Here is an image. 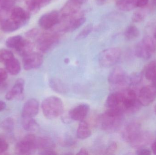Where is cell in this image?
<instances>
[{"label": "cell", "instance_id": "obj_1", "mask_svg": "<svg viewBox=\"0 0 156 155\" xmlns=\"http://www.w3.org/2000/svg\"><path fill=\"white\" fill-rule=\"evenodd\" d=\"M124 114L119 108H108L98 117V125L102 130L106 132H115L121 126Z\"/></svg>", "mask_w": 156, "mask_h": 155}, {"label": "cell", "instance_id": "obj_2", "mask_svg": "<svg viewBox=\"0 0 156 155\" xmlns=\"http://www.w3.org/2000/svg\"><path fill=\"white\" fill-rule=\"evenodd\" d=\"M118 91L121 102L120 108L124 113H134L139 110L142 105L136 93L133 89L124 88Z\"/></svg>", "mask_w": 156, "mask_h": 155}, {"label": "cell", "instance_id": "obj_3", "mask_svg": "<svg viewBox=\"0 0 156 155\" xmlns=\"http://www.w3.org/2000/svg\"><path fill=\"white\" fill-rule=\"evenodd\" d=\"M43 114L48 119H55L63 114L64 106L61 99L50 96L45 99L42 104Z\"/></svg>", "mask_w": 156, "mask_h": 155}, {"label": "cell", "instance_id": "obj_4", "mask_svg": "<svg viewBox=\"0 0 156 155\" xmlns=\"http://www.w3.org/2000/svg\"><path fill=\"white\" fill-rule=\"evenodd\" d=\"M59 35L55 32H41L36 39L37 47L42 53H47L58 43Z\"/></svg>", "mask_w": 156, "mask_h": 155}, {"label": "cell", "instance_id": "obj_5", "mask_svg": "<svg viewBox=\"0 0 156 155\" xmlns=\"http://www.w3.org/2000/svg\"><path fill=\"white\" fill-rule=\"evenodd\" d=\"M37 149V137L30 134L20 140L15 147L16 154L30 155L34 153Z\"/></svg>", "mask_w": 156, "mask_h": 155}, {"label": "cell", "instance_id": "obj_6", "mask_svg": "<svg viewBox=\"0 0 156 155\" xmlns=\"http://www.w3.org/2000/svg\"><path fill=\"white\" fill-rule=\"evenodd\" d=\"M121 49L117 47L108 48L99 55V62L104 67H109L114 65L119 61L121 56Z\"/></svg>", "mask_w": 156, "mask_h": 155}, {"label": "cell", "instance_id": "obj_7", "mask_svg": "<svg viewBox=\"0 0 156 155\" xmlns=\"http://www.w3.org/2000/svg\"><path fill=\"white\" fill-rule=\"evenodd\" d=\"M85 20L86 18L81 12L73 16L61 18L59 24L61 25L60 31L66 32H73L83 25Z\"/></svg>", "mask_w": 156, "mask_h": 155}, {"label": "cell", "instance_id": "obj_8", "mask_svg": "<svg viewBox=\"0 0 156 155\" xmlns=\"http://www.w3.org/2000/svg\"><path fill=\"white\" fill-rule=\"evenodd\" d=\"M108 81L113 88H122L129 85V76L122 67H116L110 72Z\"/></svg>", "mask_w": 156, "mask_h": 155}, {"label": "cell", "instance_id": "obj_9", "mask_svg": "<svg viewBox=\"0 0 156 155\" xmlns=\"http://www.w3.org/2000/svg\"><path fill=\"white\" fill-rule=\"evenodd\" d=\"M61 20L60 12L53 11L43 15L38 20V24L42 29L50 30L59 24Z\"/></svg>", "mask_w": 156, "mask_h": 155}, {"label": "cell", "instance_id": "obj_10", "mask_svg": "<svg viewBox=\"0 0 156 155\" xmlns=\"http://www.w3.org/2000/svg\"><path fill=\"white\" fill-rule=\"evenodd\" d=\"M23 57V66L27 71L39 68L44 61L42 55L36 52H32Z\"/></svg>", "mask_w": 156, "mask_h": 155}, {"label": "cell", "instance_id": "obj_11", "mask_svg": "<svg viewBox=\"0 0 156 155\" xmlns=\"http://www.w3.org/2000/svg\"><path fill=\"white\" fill-rule=\"evenodd\" d=\"M138 99L141 105L148 106L156 99V86L152 84L144 86L138 94Z\"/></svg>", "mask_w": 156, "mask_h": 155}, {"label": "cell", "instance_id": "obj_12", "mask_svg": "<svg viewBox=\"0 0 156 155\" xmlns=\"http://www.w3.org/2000/svg\"><path fill=\"white\" fill-rule=\"evenodd\" d=\"M153 139L151 133L141 130L129 143L133 148L139 149L150 144Z\"/></svg>", "mask_w": 156, "mask_h": 155}, {"label": "cell", "instance_id": "obj_13", "mask_svg": "<svg viewBox=\"0 0 156 155\" xmlns=\"http://www.w3.org/2000/svg\"><path fill=\"white\" fill-rule=\"evenodd\" d=\"M11 18L14 20L19 25L24 26L29 22L30 18V13L26 11L22 7H15L11 11Z\"/></svg>", "mask_w": 156, "mask_h": 155}, {"label": "cell", "instance_id": "obj_14", "mask_svg": "<svg viewBox=\"0 0 156 155\" xmlns=\"http://www.w3.org/2000/svg\"><path fill=\"white\" fill-rule=\"evenodd\" d=\"M90 111V106L87 104H81L70 110L69 116L70 119L74 121H83L87 116Z\"/></svg>", "mask_w": 156, "mask_h": 155}, {"label": "cell", "instance_id": "obj_15", "mask_svg": "<svg viewBox=\"0 0 156 155\" xmlns=\"http://www.w3.org/2000/svg\"><path fill=\"white\" fill-rule=\"evenodd\" d=\"M39 111V103L35 99L28 100L24 105L22 110V117L34 118Z\"/></svg>", "mask_w": 156, "mask_h": 155}, {"label": "cell", "instance_id": "obj_16", "mask_svg": "<svg viewBox=\"0 0 156 155\" xmlns=\"http://www.w3.org/2000/svg\"><path fill=\"white\" fill-rule=\"evenodd\" d=\"M81 6V5L77 3L72 0H69L60 11L61 18L73 16L79 13Z\"/></svg>", "mask_w": 156, "mask_h": 155}, {"label": "cell", "instance_id": "obj_17", "mask_svg": "<svg viewBox=\"0 0 156 155\" xmlns=\"http://www.w3.org/2000/svg\"><path fill=\"white\" fill-rule=\"evenodd\" d=\"M24 85V81L23 79L19 78L17 80L12 89L6 93L5 99L12 100L20 97L23 92Z\"/></svg>", "mask_w": 156, "mask_h": 155}, {"label": "cell", "instance_id": "obj_18", "mask_svg": "<svg viewBox=\"0 0 156 155\" xmlns=\"http://www.w3.org/2000/svg\"><path fill=\"white\" fill-rule=\"evenodd\" d=\"M141 130V126L139 124L136 123H131L125 128L123 133V137L129 143Z\"/></svg>", "mask_w": 156, "mask_h": 155}, {"label": "cell", "instance_id": "obj_19", "mask_svg": "<svg viewBox=\"0 0 156 155\" xmlns=\"http://www.w3.org/2000/svg\"><path fill=\"white\" fill-rule=\"evenodd\" d=\"M51 0H26L28 11L30 13L37 12L42 7L49 4Z\"/></svg>", "mask_w": 156, "mask_h": 155}, {"label": "cell", "instance_id": "obj_20", "mask_svg": "<svg viewBox=\"0 0 156 155\" xmlns=\"http://www.w3.org/2000/svg\"><path fill=\"white\" fill-rule=\"evenodd\" d=\"M135 53L137 57L144 59H149L153 54L143 41L136 45Z\"/></svg>", "mask_w": 156, "mask_h": 155}, {"label": "cell", "instance_id": "obj_21", "mask_svg": "<svg viewBox=\"0 0 156 155\" xmlns=\"http://www.w3.org/2000/svg\"><path fill=\"white\" fill-rule=\"evenodd\" d=\"M76 134L78 138L80 139H86L90 136L91 131L87 122L84 120L80 122L77 130Z\"/></svg>", "mask_w": 156, "mask_h": 155}, {"label": "cell", "instance_id": "obj_22", "mask_svg": "<svg viewBox=\"0 0 156 155\" xmlns=\"http://www.w3.org/2000/svg\"><path fill=\"white\" fill-rule=\"evenodd\" d=\"M5 70L12 75H16L21 71L20 62L16 58H13L7 61L5 63Z\"/></svg>", "mask_w": 156, "mask_h": 155}, {"label": "cell", "instance_id": "obj_23", "mask_svg": "<svg viewBox=\"0 0 156 155\" xmlns=\"http://www.w3.org/2000/svg\"><path fill=\"white\" fill-rule=\"evenodd\" d=\"M145 76L147 80L153 82V84L156 86V60L148 64L145 68Z\"/></svg>", "mask_w": 156, "mask_h": 155}, {"label": "cell", "instance_id": "obj_24", "mask_svg": "<svg viewBox=\"0 0 156 155\" xmlns=\"http://www.w3.org/2000/svg\"><path fill=\"white\" fill-rule=\"evenodd\" d=\"M21 26L14 20L10 19L4 20L1 24V29L5 33L15 32L21 28Z\"/></svg>", "mask_w": 156, "mask_h": 155}, {"label": "cell", "instance_id": "obj_25", "mask_svg": "<svg viewBox=\"0 0 156 155\" xmlns=\"http://www.w3.org/2000/svg\"><path fill=\"white\" fill-rule=\"evenodd\" d=\"M55 144L51 138L48 137H37V149L40 152L47 150H53Z\"/></svg>", "mask_w": 156, "mask_h": 155}, {"label": "cell", "instance_id": "obj_26", "mask_svg": "<svg viewBox=\"0 0 156 155\" xmlns=\"http://www.w3.org/2000/svg\"><path fill=\"white\" fill-rule=\"evenodd\" d=\"M34 44L28 40L23 39L22 42L16 51L21 56H23L33 52Z\"/></svg>", "mask_w": 156, "mask_h": 155}, {"label": "cell", "instance_id": "obj_27", "mask_svg": "<svg viewBox=\"0 0 156 155\" xmlns=\"http://www.w3.org/2000/svg\"><path fill=\"white\" fill-rule=\"evenodd\" d=\"M22 126L26 131L34 132L38 130L39 125L34 118L22 117Z\"/></svg>", "mask_w": 156, "mask_h": 155}, {"label": "cell", "instance_id": "obj_28", "mask_svg": "<svg viewBox=\"0 0 156 155\" xmlns=\"http://www.w3.org/2000/svg\"><path fill=\"white\" fill-rule=\"evenodd\" d=\"M116 5L119 10L126 12L132 11L136 7L135 0H118Z\"/></svg>", "mask_w": 156, "mask_h": 155}, {"label": "cell", "instance_id": "obj_29", "mask_svg": "<svg viewBox=\"0 0 156 155\" xmlns=\"http://www.w3.org/2000/svg\"><path fill=\"white\" fill-rule=\"evenodd\" d=\"M50 87L55 92L64 94L66 92V88L64 83L58 79H52L49 81Z\"/></svg>", "mask_w": 156, "mask_h": 155}, {"label": "cell", "instance_id": "obj_30", "mask_svg": "<svg viewBox=\"0 0 156 155\" xmlns=\"http://www.w3.org/2000/svg\"><path fill=\"white\" fill-rule=\"evenodd\" d=\"M23 38L20 35H15L8 38L5 42V45L8 48L16 50Z\"/></svg>", "mask_w": 156, "mask_h": 155}, {"label": "cell", "instance_id": "obj_31", "mask_svg": "<svg viewBox=\"0 0 156 155\" xmlns=\"http://www.w3.org/2000/svg\"><path fill=\"white\" fill-rule=\"evenodd\" d=\"M125 36L127 40L132 41L134 40L139 35V32L136 26L130 25L128 26L125 32Z\"/></svg>", "mask_w": 156, "mask_h": 155}, {"label": "cell", "instance_id": "obj_32", "mask_svg": "<svg viewBox=\"0 0 156 155\" xmlns=\"http://www.w3.org/2000/svg\"><path fill=\"white\" fill-rule=\"evenodd\" d=\"M1 127L5 132L7 133H11L14 128V121L12 117H7L2 122Z\"/></svg>", "mask_w": 156, "mask_h": 155}, {"label": "cell", "instance_id": "obj_33", "mask_svg": "<svg viewBox=\"0 0 156 155\" xmlns=\"http://www.w3.org/2000/svg\"><path fill=\"white\" fill-rule=\"evenodd\" d=\"M14 55L11 51L7 49L0 50V62L4 63L13 58Z\"/></svg>", "mask_w": 156, "mask_h": 155}, {"label": "cell", "instance_id": "obj_34", "mask_svg": "<svg viewBox=\"0 0 156 155\" xmlns=\"http://www.w3.org/2000/svg\"><path fill=\"white\" fill-rule=\"evenodd\" d=\"M93 28V25L91 24L87 25L79 33V34H78L76 37V39L78 40L84 39L92 31Z\"/></svg>", "mask_w": 156, "mask_h": 155}, {"label": "cell", "instance_id": "obj_35", "mask_svg": "<svg viewBox=\"0 0 156 155\" xmlns=\"http://www.w3.org/2000/svg\"><path fill=\"white\" fill-rule=\"evenodd\" d=\"M143 80V76L140 73H134L129 76V85H136L141 83Z\"/></svg>", "mask_w": 156, "mask_h": 155}, {"label": "cell", "instance_id": "obj_36", "mask_svg": "<svg viewBox=\"0 0 156 155\" xmlns=\"http://www.w3.org/2000/svg\"><path fill=\"white\" fill-rule=\"evenodd\" d=\"M16 0H2L1 7L3 10L8 11L12 9L15 3Z\"/></svg>", "mask_w": 156, "mask_h": 155}, {"label": "cell", "instance_id": "obj_37", "mask_svg": "<svg viewBox=\"0 0 156 155\" xmlns=\"http://www.w3.org/2000/svg\"><path fill=\"white\" fill-rule=\"evenodd\" d=\"M9 144L3 136H0V154L3 153L8 150Z\"/></svg>", "mask_w": 156, "mask_h": 155}, {"label": "cell", "instance_id": "obj_38", "mask_svg": "<svg viewBox=\"0 0 156 155\" xmlns=\"http://www.w3.org/2000/svg\"><path fill=\"white\" fill-rule=\"evenodd\" d=\"M145 14L142 11H136L133 16V21L135 22L138 23L142 22L144 19Z\"/></svg>", "mask_w": 156, "mask_h": 155}, {"label": "cell", "instance_id": "obj_39", "mask_svg": "<svg viewBox=\"0 0 156 155\" xmlns=\"http://www.w3.org/2000/svg\"><path fill=\"white\" fill-rule=\"evenodd\" d=\"M40 33L41 32L38 29L34 28V29L29 30L27 32H26L25 35L28 38L36 39L40 34Z\"/></svg>", "mask_w": 156, "mask_h": 155}, {"label": "cell", "instance_id": "obj_40", "mask_svg": "<svg viewBox=\"0 0 156 155\" xmlns=\"http://www.w3.org/2000/svg\"><path fill=\"white\" fill-rule=\"evenodd\" d=\"M117 149V144L115 142H112L106 149V154L108 155L113 154L116 152Z\"/></svg>", "mask_w": 156, "mask_h": 155}, {"label": "cell", "instance_id": "obj_41", "mask_svg": "<svg viewBox=\"0 0 156 155\" xmlns=\"http://www.w3.org/2000/svg\"><path fill=\"white\" fill-rule=\"evenodd\" d=\"M8 77L7 72L5 69L0 68V85L4 83Z\"/></svg>", "mask_w": 156, "mask_h": 155}, {"label": "cell", "instance_id": "obj_42", "mask_svg": "<svg viewBox=\"0 0 156 155\" xmlns=\"http://www.w3.org/2000/svg\"><path fill=\"white\" fill-rule=\"evenodd\" d=\"M136 154L138 155H150L152 154V153L150 150L146 148H143L137 149Z\"/></svg>", "mask_w": 156, "mask_h": 155}, {"label": "cell", "instance_id": "obj_43", "mask_svg": "<svg viewBox=\"0 0 156 155\" xmlns=\"http://www.w3.org/2000/svg\"><path fill=\"white\" fill-rule=\"evenodd\" d=\"M149 0H135L136 7H143L146 5Z\"/></svg>", "mask_w": 156, "mask_h": 155}, {"label": "cell", "instance_id": "obj_44", "mask_svg": "<svg viewBox=\"0 0 156 155\" xmlns=\"http://www.w3.org/2000/svg\"><path fill=\"white\" fill-rule=\"evenodd\" d=\"M40 152L41 153H40V154L41 155H53L57 154V153H55L54 150H47Z\"/></svg>", "mask_w": 156, "mask_h": 155}, {"label": "cell", "instance_id": "obj_45", "mask_svg": "<svg viewBox=\"0 0 156 155\" xmlns=\"http://www.w3.org/2000/svg\"><path fill=\"white\" fill-rule=\"evenodd\" d=\"M77 155H87L89 154L88 151L85 148H82L78 152Z\"/></svg>", "mask_w": 156, "mask_h": 155}, {"label": "cell", "instance_id": "obj_46", "mask_svg": "<svg viewBox=\"0 0 156 155\" xmlns=\"http://www.w3.org/2000/svg\"><path fill=\"white\" fill-rule=\"evenodd\" d=\"M5 107H6L5 103L0 100V112L4 110Z\"/></svg>", "mask_w": 156, "mask_h": 155}, {"label": "cell", "instance_id": "obj_47", "mask_svg": "<svg viewBox=\"0 0 156 155\" xmlns=\"http://www.w3.org/2000/svg\"><path fill=\"white\" fill-rule=\"evenodd\" d=\"M72 1H74V2L82 5L83 4L85 3L88 0H72Z\"/></svg>", "mask_w": 156, "mask_h": 155}, {"label": "cell", "instance_id": "obj_48", "mask_svg": "<svg viewBox=\"0 0 156 155\" xmlns=\"http://www.w3.org/2000/svg\"><path fill=\"white\" fill-rule=\"evenodd\" d=\"M108 1H109V0H96L97 3L100 5L104 4Z\"/></svg>", "mask_w": 156, "mask_h": 155}, {"label": "cell", "instance_id": "obj_49", "mask_svg": "<svg viewBox=\"0 0 156 155\" xmlns=\"http://www.w3.org/2000/svg\"><path fill=\"white\" fill-rule=\"evenodd\" d=\"M152 4L156 7V0H152Z\"/></svg>", "mask_w": 156, "mask_h": 155}, {"label": "cell", "instance_id": "obj_50", "mask_svg": "<svg viewBox=\"0 0 156 155\" xmlns=\"http://www.w3.org/2000/svg\"><path fill=\"white\" fill-rule=\"evenodd\" d=\"M154 37L155 39L156 40V29L155 32L154 34Z\"/></svg>", "mask_w": 156, "mask_h": 155}, {"label": "cell", "instance_id": "obj_51", "mask_svg": "<svg viewBox=\"0 0 156 155\" xmlns=\"http://www.w3.org/2000/svg\"><path fill=\"white\" fill-rule=\"evenodd\" d=\"M154 111H155V113L156 114V105H155V107H154Z\"/></svg>", "mask_w": 156, "mask_h": 155}]
</instances>
